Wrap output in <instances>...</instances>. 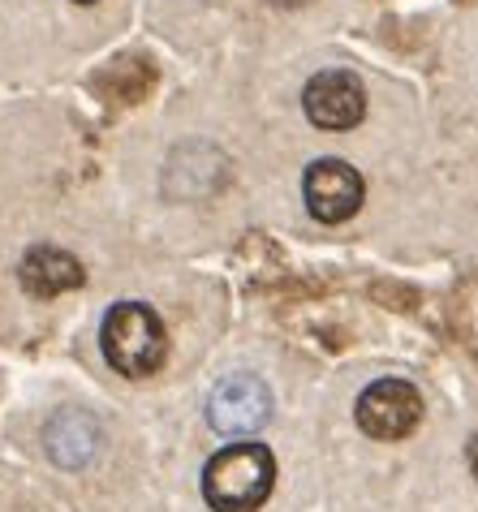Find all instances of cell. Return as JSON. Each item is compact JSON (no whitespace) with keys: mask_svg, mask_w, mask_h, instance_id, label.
Returning <instances> with one entry per match:
<instances>
[{"mask_svg":"<svg viewBox=\"0 0 478 512\" xmlns=\"http://www.w3.org/2000/svg\"><path fill=\"white\" fill-rule=\"evenodd\" d=\"M276 487V457L259 439L224 444L203 465V500L216 512H259L272 500Z\"/></svg>","mask_w":478,"mask_h":512,"instance_id":"1","label":"cell"},{"mask_svg":"<svg viewBox=\"0 0 478 512\" xmlns=\"http://www.w3.org/2000/svg\"><path fill=\"white\" fill-rule=\"evenodd\" d=\"M100 349L108 366L125 379H147L156 375L168 358V332L164 319L143 302H117L104 315L100 327Z\"/></svg>","mask_w":478,"mask_h":512,"instance_id":"2","label":"cell"},{"mask_svg":"<svg viewBox=\"0 0 478 512\" xmlns=\"http://www.w3.org/2000/svg\"><path fill=\"white\" fill-rule=\"evenodd\" d=\"M272 418V392L259 375H229L207 396V422L224 439H250Z\"/></svg>","mask_w":478,"mask_h":512,"instance_id":"3","label":"cell"},{"mask_svg":"<svg viewBox=\"0 0 478 512\" xmlns=\"http://www.w3.org/2000/svg\"><path fill=\"white\" fill-rule=\"evenodd\" d=\"M358 426L371 439H405L418 431L423 422V392L405 379H375L371 388H362L358 396Z\"/></svg>","mask_w":478,"mask_h":512,"instance_id":"4","label":"cell"},{"mask_svg":"<svg viewBox=\"0 0 478 512\" xmlns=\"http://www.w3.org/2000/svg\"><path fill=\"white\" fill-rule=\"evenodd\" d=\"M302 108L319 130H354L367 117V87L354 69H319L302 91Z\"/></svg>","mask_w":478,"mask_h":512,"instance_id":"5","label":"cell"},{"mask_svg":"<svg viewBox=\"0 0 478 512\" xmlns=\"http://www.w3.org/2000/svg\"><path fill=\"white\" fill-rule=\"evenodd\" d=\"M302 190H306V207H311V216L319 224H345L362 207V198H367V181H362L354 164L328 155V160H315L306 168Z\"/></svg>","mask_w":478,"mask_h":512,"instance_id":"6","label":"cell"},{"mask_svg":"<svg viewBox=\"0 0 478 512\" xmlns=\"http://www.w3.org/2000/svg\"><path fill=\"white\" fill-rule=\"evenodd\" d=\"M100 422L91 414H82V409H61V414H52L48 426H44V448L52 465L61 469H82L100 457Z\"/></svg>","mask_w":478,"mask_h":512,"instance_id":"7","label":"cell"},{"mask_svg":"<svg viewBox=\"0 0 478 512\" xmlns=\"http://www.w3.org/2000/svg\"><path fill=\"white\" fill-rule=\"evenodd\" d=\"M18 280H22V289L31 297H61L69 289H78V284L87 280V272H82V263L69 250L35 246V250L22 254Z\"/></svg>","mask_w":478,"mask_h":512,"instance_id":"8","label":"cell"},{"mask_svg":"<svg viewBox=\"0 0 478 512\" xmlns=\"http://www.w3.org/2000/svg\"><path fill=\"white\" fill-rule=\"evenodd\" d=\"M466 461H470V474L478 478V435L470 439V448H466Z\"/></svg>","mask_w":478,"mask_h":512,"instance_id":"9","label":"cell"},{"mask_svg":"<svg viewBox=\"0 0 478 512\" xmlns=\"http://www.w3.org/2000/svg\"><path fill=\"white\" fill-rule=\"evenodd\" d=\"M272 5H302V0H272Z\"/></svg>","mask_w":478,"mask_h":512,"instance_id":"10","label":"cell"},{"mask_svg":"<svg viewBox=\"0 0 478 512\" xmlns=\"http://www.w3.org/2000/svg\"><path fill=\"white\" fill-rule=\"evenodd\" d=\"M74 5H95V0H74Z\"/></svg>","mask_w":478,"mask_h":512,"instance_id":"11","label":"cell"}]
</instances>
